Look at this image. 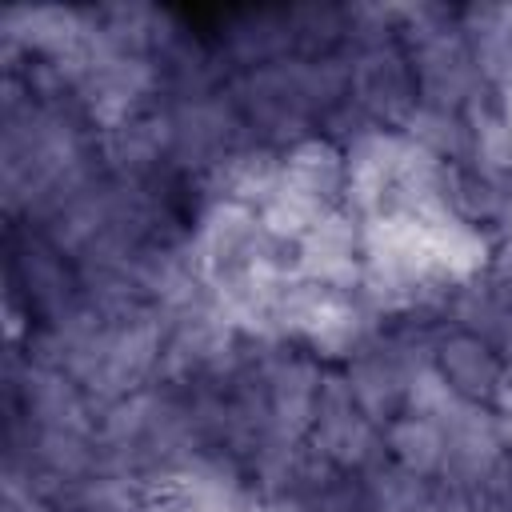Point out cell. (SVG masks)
<instances>
[{"mask_svg":"<svg viewBox=\"0 0 512 512\" xmlns=\"http://www.w3.org/2000/svg\"><path fill=\"white\" fill-rule=\"evenodd\" d=\"M292 272H296V280H308V284H320L332 292H360L364 224L348 208H328L292 244Z\"/></svg>","mask_w":512,"mask_h":512,"instance_id":"obj_4","label":"cell"},{"mask_svg":"<svg viewBox=\"0 0 512 512\" xmlns=\"http://www.w3.org/2000/svg\"><path fill=\"white\" fill-rule=\"evenodd\" d=\"M8 300L40 320V328L60 324L84 304L76 260L28 220H8Z\"/></svg>","mask_w":512,"mask_h":512,"instance_id":"obj_1","label":"cell"},{"mask_svg":"<svg viewBox=\"0 0 512 512\" xmlns=\"http://www.w3.org/2000/svg\"><path fill=\"white\" fill-rule=\"evenodd\" d=\"M344 56H348V76H352V104L364 112L372 128L400 132L420 104L416 72L400 40V24L380 36L348 44Z\"/></svg>","mask_w":512,"mask_h":512,"instance_id":"obj_2","label":"cell"},{"mask_svg":"<svg viewBox=\"0 0 512 512\" xmlns=\"http://www.w3.org/2000/svg\"><path fill=\"white\" fill-rule=\"evenodd\" d=\"M500 96V112H504V120H508V128H512V88L508 92H496Z\"/></svg>","mask_w":512,"mask_h":512,"instance_id":"obj_10","label":"cell"},{"mask_svg":"<svg viewBox=\"0 0 512 512\" xmlns=\"http://www.w3.org/2000/svg\"><path fill=\"white\" fill-rule=\"evenodd\" d=\"M284 164V180L292 188H300L304 196H312L324 208H344V180H348V164H344V148L328 136H308L300 144H292L288 152H280Z\"/></svg>","mask_w":512,"mask_h":512,"instance_id":"obj_6","label":"cell"},{"mask_svg":"<svg viewBox=\"0 0 512 512\" xmlns=\"http://www.w3.org/2000/svg\"><path fill=\"white\" fill-rule=\"evenodd\" d=\"M308 444L316 456H324L336 472H348V476H368L372 468H380L388 460L384 456V424H376L360 412L344 368L324 372Z\"/></svg>","mask_w":512,"mask_h":512,"instance_id":"obj_3","label":"cell"},{"mask_svg":"<svg viewBox=\"0 0 512 512\" xmlns=\"http://www.w3.org/2000/svg\"><path fill=\"white\" fill-rule=\"evenodd\" d=\"M400 132L412 144H420L428 156H436L440 164H464L468 160V120L460 112L416 104V112L408 116V124Z\"/></svg>","mask_w":512,"mask_h":512,"instance_id":"obj_9","label":"cell"},{"mask_svg":"<svg viewBox=\"0 0 512 512\" xmlns=\"http://www.w3.org/2000/svg\"><path fill=\"white\" fill-rule=\"evenodd\" d=\"M384 456H388V464H396L412 476L440 480L444 464H448V432H444V424L404 408L400 416H392L384 424Z\"/></svg>","mask_w":512,"mask_h":512,"instance_id":"obj_7","label":"cell"},{"mask_svg":"<svg viewBox=\"0 0 512 512\" xmlns=\"http://www.w3.org/2000/svg\"><path fill=\"white\" fill-rule=\"evenodd\" d=\"M432 368L460 400H468L476 408H492L500 388L508 384V364L500 360V352L484 336L452 328V324H440V332H436Z\"/></svg>","mask_w":512,"mask_h":512,"instance_id":"obj_5","label":"cell"},{"mask_svg":"<svg viewBox=\"0 0 512 512\" xmlns=\"http://www.w3.org/2000/svg\"><path fill=\"white\" fill-rule=\"evenodd\" d=\"M460 28L472 40L484 84L492 92H508L512 88V4L460 8Z\"/></svg>","mask_w":512,"mask_h":512,"instance_id":"obj_8","label":"cell"}]
</instances>
